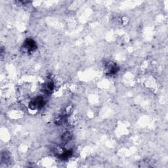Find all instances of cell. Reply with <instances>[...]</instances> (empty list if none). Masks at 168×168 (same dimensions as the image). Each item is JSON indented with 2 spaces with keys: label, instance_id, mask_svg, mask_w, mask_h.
<instances>
[{
  "label": "cell",
  "instance_id": "5",
  "mask_svg": "<svg viewBox=\"0 0 168 168\" xmlns=\"http://www.w3.org/2000/svg\"><path fill=\"white\" fill-rule=\"evenodd\" d=\"M71 139H72V135H71V133L69 132V131L64 133L61 136V140L62 142H64V143H68L69 141L71 140Z\"/></svg>",
  "mask_w": 168,
  "mask_h": 168
},
{
  "label": "cell",
  "instance_id": "8",
  "mask_svg": "<svg viewBox=\"0 0 168 168\" xmlns=\"http://www.w3.org/2000/svg\"><path fill=\"white\" fill-rule=\"evenodd\" d=\"M9 159H10V156L8 154V152H4L2 153V156H1V162H8Z\"/></svg>",
  "mask_w": 168,
  "mask_h": 168
},
{
  "label": "cell",
  "instance_id": "3",
  "mask_svg": "<svg viewBox=\"0 0 168 168\" xmlns=\"http://www.w3.org/2000/svg\"><path fill=\"white\" fill-rule=\"evenodd\" d=\"M23 47L26 52L31 53L37 49L36 41L31 38H28L24 41Z\"/></svg>",
  "mask_w": 168,
  "mask_h": 168
},
{
  "label": "cell",
  "instance_id": "6",
  "mask_svg": "<svg viewBox=\"0 0 168 168\" xmlns=\"http://www.w3.org/2000/svg\"><path fill=\"white\" fill-rule=\"evenodd\" d=\"M66 120V116L64 115H59L55 119V123L56 125H60L64 122Z\"/></svg>",
  "mask_w": 168,
  "mask_h": 168
},
{
  "label": "cell",
  "instance_id": "2",
  "mask_svg": "<svg viewBox=\"0 0 168 168\" xmlns=\"http://www.w3.org/2000/svg\"><path fill=\"white\" fill-rule=\"evenodd\" d=\"M119 70V67L118 65L116 64V63L109 61L106 63L105 68H104V72L106 75H114L116 74Z\"/></svg>",
  "mask_w": 168,
  "mask_h": 168
},
{
  "label": "cell",
  "instance_id": "4",
  "mask_svg": "<svg viewBox=\"0 0 168 168\" xmlns=\"http://www.w3.org/2000/svg\"><path fill=\"white\" fill-rule=\"evenodd\" d=\"M54 83L53 81L50 80L44 84L43 86V90L45 93L47 94H51L54 90Z\"/></svg>",
  "mask_w": 168,
  "mask_h": 168
},
{
  "label": "cell",
  "instance_id": "1",
  "mask_svg": "<svg viewBox=\"0 0 168 168\" xmlns=\"http://www.w3.org/2000/svg\"><path fill=\"white\" fill-rule=\"evenodd\" d=\"M45 104V101L44 98L41 96H38L31 100L29 103L28 107L32 110H36L41 108Z\"/></svg>",
  "mask_w": 168,
  "mask_h": 168
},
{
  "label": "cell",
  "instance_id": "7",
  "mask_svg": "<svg viewBox=\"0 0 168 168\" xmlns=\"http://www.w3.org/2000/svg\"><path fill=\"white\" fill-rule=\"evenodd\" d=\"M72 152L71 150H66L62 154H60L59 156V158H61L62 160H67L72 156Z\"/></svg>",
  "mask_w": 168,
  "mask_h": 168
}]
</instances>
